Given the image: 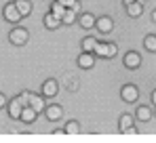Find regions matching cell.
<instances>
[{
  "label": "cell",
  "mask_w": 156,
  "mask_h": 143,
  "mask_svg": "<svg viewBox=\"0 0 156 143\" xmlns=\"http://www.w3.org/2000/svg\"><path fill=\"white\" fill-rule=\"evenodd\" d=\"M27 38H30V34H27L26 27H13L11 34H9V40H11L13 44H17V47H23L27 42Z\"/></svg>",
  "instance_id": "obj_1"
},
{
  "label": "cell",
  "mask_w": 156,
  "mask_h": 143,
  "mask_svg": "<svg viewBox=\"0 0 156 143\" xmlns=\"http://www.w3.org/2000/svg\"><path fill=\"white\" fill-rule=\"evenodd\" d=\"M2 15H4V19L9 21V23H19L23 17H21V13L17 11V6H15V2H9V4H4V9H2Z\"/></svg>",
  "instance_id": "obj_2"
},
{
  "label": "cell",
  "mask_w": 156,
  "mask_h": 143,
  "mask_svg": "<svg viewBox=\"0 0 156 143\" xmlns=\"http://www.w3.org/2000/svg\"><path fill=\"white\" fill-rule=\"evenodd\" d=\"M95 57H105V59H110V57H114L116 55V44L114 42H97V47H95Z\"/></svg>",
  "instance_id": "obj_3"
},
{
  "label": "cell",
  "mask_w": 156,
  "mask_h": 143,
  "mask_svg": "<svg viewBox=\"0 0 156 143\" xmlns=\"http://www.w3.org/2000/svg\"><path fill=\"white\" fill-rule=\"evenodd\" d=\"M120 95H122V101H127V103H135V101L139 99V89H137L135 84H125L122 91H120Z\"/></svg>",
  "instance_id": "obj_4"
},
{
  "label": "cell",
  "mask_w": 156,
  "mask_h": 143,
  "mask_svg": "<svg viewBox=\"0 0 156 143\" xmlns=\"http://www.w3.org/2000/svg\"><path fill=\"white\" fill-rule=\"evenodd\" d=\"M122 61H125V68H127V70H137V68L141 65V55L135 53V51H129Z\"/></svg>",
  "instance_id": "obj_5"
},
{
  "label": "cell",
  "mask_w": 156,
  "mask_h": 143,
  "mask_svg": "<svg viewBox=\"0 0 156 143\" xmlns=\"http://www.w3.org/2000/svg\"><path fill=\"white\" fill-rule=\"evenodd\" d=\"M23 107H26V105L19 101V97L11 99V101H9V116H11L13 120H19V118H21V112H23Z\"/></svg>",
  "instance_id": "obj_6"
},
{
  "label": "cell",
  "mask_w": 156,
  "mask_h": 143,
  "mask_svg": "<svg viewBox=\"0 0 156 143\" xmlns=\"http://www.w3.org/2000/svg\"><path fill=\"white\" fill-rule=\"evenodd\" d=\"M93 65H95V53H87V51H82L80 57H78V68H82V70H91Z\"/></svg>",
  "instance_id": "obj_7"
},
{
  "label": "cell",
  "mask_w": 156,
  "mask_h": 143,
  "mask_svg": "<svg viewBox=\"0 0 156 143\" xmlns=\"http://www.w3.org/2000/svg\"><path fill=\"white\" fill-rule=\"evenodd\" d=\"M152 114H154V110L150 105H139L137 112H135V118L139 122H148V120H152Z\"/></svg>",
  "instance_id": "obj_8"
},
{
  "label": "cell",
  "mask_w": 156,
  "mask_h": 143,
  "mask_svg": "<svg viewBox=\"0 0 156 143\" xmlns=\"http://www.w3.org/2000/svg\"><path fill=\"white\" fill-rule=\"evenodd\" d=\"M57 91H59V84L55 82V80H47L44 84H42V95L49 97V99H53V97H57Z\"/></svg>",
  "instance_id": "obj_9"
},
{
  "label": "cell",
  "mask_w": 156,
  "mask_h": 143,
  "mask_svg": "<svg viewBox=\"0 0 156 143\" xmlns=\"http://www.w3.org/2000/svg\"><path fill=\"white\" fill-rule=\"evenodd\" d=\"M44 116H47L49 122H55V120H59L63 116V110H61V105H49L44 110Z\"/></svg>",
  "instance_id": "obj_10"
},
{
  "label": "cell",
  "mask_w": 156,
  "mask_h": 143,
  "mask_svg": "<svg viewBox=\"0 0 156 143\" xmlns=\"http://www.w3.org/2000/svg\"><path fill=\"white\" fill-rule=\"evenodd\" d=\"M36 118H38V112L32 107V105H26L23 107V112H21V122H26V124H32V122H36Z\"/></svg>",
  "instance_id": "obj_11"
},
{
  "label": "cell",
  "mask_w": 156,
  "mask_h": 143,
  "mask_svg": "<svg viewBox=\"0 0 156 143\" xmlns=\"http://www.w3.org/2000/svg\"><path fill=\"white\" fill-rule=\"evenodd\" d=\"M78 23H80V27H84V30H93V27L97 25V21H95V17H93L91 13H82V15L78 17Z\"/></svg>",
  "instance_id": "obj_12"
},
{
  "label": "cell",
  "mask_w": 156,
  "mask_h": 143,
  "mask_svg": "<svg viewBox=\"0 0 156 143\" xmlns=\"http://www.w3.org/2000/svg\"><path fill=\"white\" fill-rule=\"evenodd\" d=\"M30 105L40 114V112H44L47 110V103H44V95H32V99H30Z\"/></svg>",
  "instance_id": "obj_13"
},
{
  "label": "cell",
  "mask_w": 156,
  "mask_h": 143,
  "mask_svg": "<svg viewBox=\"0 0 156 143\" xmlns=\"http://www.w3.org/2000/svg\"><path fill=\"white\" fill-rule=\"evenodd\" d=\"M112 27H114V23H112L110 17H99V19H97V30H99L101 34H110Z\"/></svg>",
  "instance_id": "obj_14"
},
{
  "label": "cell",
  "mask_w": 156,
  "mask_h": 143,
  "mask_svg": "<svg viewBox=\"0 0 156 143\" xmlns=\"http://www.w3.org/2000/svg\"><path fill=\"white\" fill-rule=\"evenodd\" d=\"M118 128H120L122 133H129L131 128H133V116H131V114H122V116H120V122H118Z\"/></svg>",
  "instance_id": "obj_15"
},
{
  "label": "cell",
  "mask_w": 156,
  "mask_h": 143,
  "mask_svg": "<svg viewBox=\"0 0 156 143\" xmlns=\"http://www.w3.org/2000/svg\"><path fill=\"white\" fill-rule=\"evenodd\" d=\"M127 13H129V17H139V15L144 13V6H141V2H139V0H135V2L127 4Z\"/></svg>",
  "instance_id": "obj_16"
},
{
  "label": "cell",
  "mask_w": 156,
  "mask_h": 143,
  "mask_svg": "<svg viewBox=\"0 0 156 143\" xmlns=\"http://www.w3.org/2000/svg\"><path fill=\"white\" fill-rule=\"evenodd\" d=\"M15 6H17V11L21 13V17H27V15L32 13V4H30V0H15Z\"/></svg>",
  "instance_id": "obj_17"
},
{
  "label": "cell",
  "mask_w": 156,
  "mask_h": 143,
  "mask_svg": "<svg viewBox=\"0 0 156 143\" xmlns=\"http://www.w3.org/2000/svg\"><path fill=\"white\" fill-rule=\"evenodd\" d=\"M61 23H63V21H61L59 17H55L53 13H47V15H44V25H47L49 30H57Z\"/></svg>",
  "instance_id": "obj_18"
},
{
  "label": "cell",
  "mask_w": 156,
  "mask_h": 143,
  "mask_svg": "<svg viewBox=\"0 0 156 143\" xmlns=\"http://www.w3.org/2000/svg\"><path fill=\"white\" fill-rule=\"evenodd\" d=\"M66 11H68V6H63V4H61L59 0H55V2L51 4V13L55 15V17H59V19H61V17L66 15Z\"/></svg>",
  "instance_id": "obj_19"
},
{
  "label": "cell",
  "mask_w": 156,
  "mask_h": 143,
  "mask_svg": "<svg viewBox=\"0 0 156 143\" xmlns=\"http://www.w3.org/2000/svg\"><path fill=\"white\" fill-rule=\"evenodd\" d=\"M144 48L150 51V53H156V36L154 34H150V36L144 38Z\"/></svg>",
  "instance_id": "obj_20"
},
{
  "label": "cell",
  "mask_w": 156,
  "mask_h": 143,
  "mask_svg": "<svg viewBox=\"0 0 156 143\" xmlns=\"http://www.w3.org/2000/svg\"><path fill=\"white\" fill-rule=\"evenodd\" d=\"M97 47V40L93 38V36H89V38H84L82 40V51H87V53H93Z\"/></svg>",
  "instance_id": "obj_21"
},
{
  "label": "cell",
  "mask_w": 156,
  "mask_h": 143,
  "mask_svg": "<svg viewBox=\"0 0 156 143\" xmlns=\"http://www.w3.org/2000/svg\"><path fill=\"white\" fill-rule=\"evenodd\" d=\"M63 133H66V135H78V133H80V126H78V122H76V120L68 122V124L63 126Z\"/></svg>",
  "instance_id": "obj_22"
},
{
  "label": "cell",
  "mask_w": 156,
  "mask_h": 143,
  "mask_svg": "<svg viewBox=\"0 0 156 143\" xmlns=\"http://www.w3.org/2000/svg\"><path fill=\"white\" fill-rule=\"evenodd\" d=\"M76 19H78V17H76V11H72V9H68V11H66V15L61 17V21H63L66 25H72Z\"/></svg>",
  "instance_id": "obj_23"
},
{
  "label": "cell",
  "mask_w": 156,
  "mask_h": 143,
  "mask_svg": "<svg viewBox=\"0 0 156 143\" xmlns=\"http://www.w3.org/2000/svg\"><path fill=\"white\" fill-rule=\"evenodd\" d=\"M30 99H32V93H30V91H21V93H19V101H21L23 105H30Z\"/></svg>",
  "instance_id": "obj_24"
},
{
  "label": "cell",
  "mask_w": 156,
  "mask_h": 143,
  "mask_svg": "<svg viewBox=\"0 0 156 143\" xmlns=\"http://www.w3.org/2000/svg\"><path fill=\"white\" fill-rule=\"evenodd\" d=\"M59 2H61V4H63V6H68V9H72V6H74V4H76L78 0H59Z\"/></svg>",
  "instance_id": "obj_25"
},
{
  "label": "cell",
  "mask_w": 156,
  "mask_h": 143,
  "mask_svg": "<svg viewBox=\"0 0 156 143\" xmlns=\"http://www.w3.org/2000/svg\"><path fill=\"white\" fill-rule=\"evenodd\" d=\"M4 105H9V101H6V97H4L2 93H0V110H2Z\"/></svg>",
  "instance_id": "obj_26"
},
{
  "label": "cell",
  "mask_w": 156,
  "mask_h": 143,
  "mask_svg": "<svg viewBox=\"0 0 156 143\" xmlns=\"http://www.w3.org/2000/svg\"><path fill=\"white\" fill-rule=\"evenodd\" d=\"M150 101H152V105H156V89L152 91V95H150Z\"/></svg>",
  "instance_id": "obj_27"
},
{
  "label": "cell",
  "mask_w": 156,
  "mask_h": 143,
  "mask_svg": "<svg viewBox=\"0 0 156 143\" xmlns=\"http://www.w3.org/2000/svg\"><path fill=\"white\" fill-rule=\"evenodd\" d=\"M152 21L156 23V11H152Z\"/></svg>",
  "instance_id": "obj_28"
},
{
  "label": "cell",
  "mask_w": 156,
  "mask_h": 143,
  "mask_svg": "<svg viewBox=\"0 0 156 143\" xmlns=\"http://www.w3.org/2000/svg\"><path fill=\"white\" fill-rule=\"evenodd\" d=\"M131 2H135V0H125V4H131Z\"/></svg>",
  "instance_id": "obj_29"
},
{
  "label": "cell",
  "mask_w": 156,
  "mask_h": 143,
  "mask_svg": "<svg viewBox=\"0 0 156 143\" xmlns=\"http://www.w3.org/2000/svg\"><path fill=\"white\" fill-rule=\"evenodd\" d=\"M154 116H156V105H154Z\"/></svg>",
  "instance_id": "obj_30"
}]
</instances>
